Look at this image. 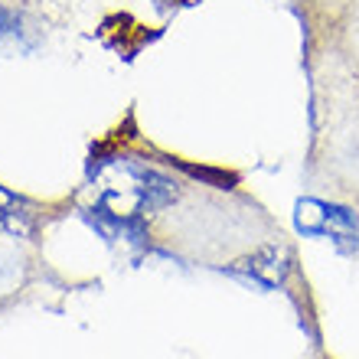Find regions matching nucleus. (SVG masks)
Returning <instances> with one entry per match:
<instances>
[{
  "label": "nucleus",
  "instance_id": "obj_2",
  "mask_svg": "<svg viewBox=\"0 0 359 359\" xmlns=\"http://www.w3.org/2000/svg\"><path fill=\"white\" fill-rule=\"evenodd\" d=\"M297 229L311 236H330L340 252H353L359 245V222L350 209L330 206L320 199H301L297 203Z\"/></svg>",
  "mask_w": 359,
  "mask_h": 359
},
{
  "label": "nucleus",
  "instance_id": "obj_1",
  "mask_svg": "<svg viewBox=\"0 0 359 359\" xmlns=\"http://www.w3.org/2000/svg\"><path fill=\"white\" fill-rule=\"evenodd\" d=\"M98 206L121 219H141L144 212L167 206L177 196V187L163 173L134 161H104L95 170Z\"/></svg>",
  "mask_w": 359,
  "mask_h": 359
},
{
  "label": "nucleus",
  "instance_id": "obj_4",
  "mask_svg": "<svg viewBox=\"0 0 359 359\" xmlns=\"http://www.w3.org/2000/svg\"><path fill=\"white\" fill-rule=\"evenodd\" d=\"M10 29H13V17H10L7 10H0V39L7 36Z\"/></svg>",
  "mask_w": 359,
  "mask_h": 359
},
{
  "label": "nucleus",
  "instance_id": "obj_3",
  "mask_svg": "<svg viewBox=\"0 0 359 359\" xmlns=\"http://www.w3.org/2000/svg\"><path fill=\"white\" fill-rule=\"evenodd\" d=\"M238 271H245L248 278L262 287H274V284L284 281V274H287V252L278 245H268L262 252H255L252 258L245 262H238Z\"/></svg>",
  "mask_w": 359,
  "mask_h": 359
}]
</instances>
